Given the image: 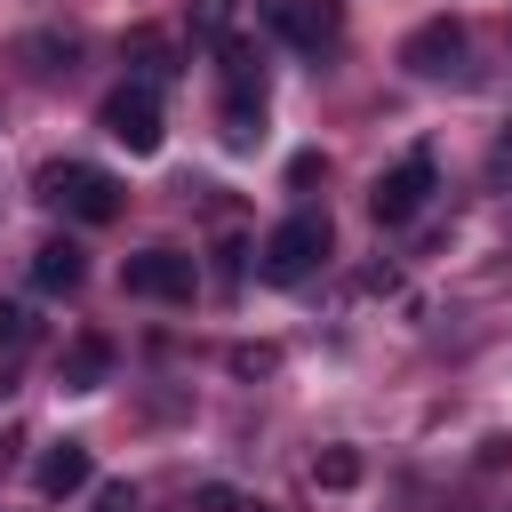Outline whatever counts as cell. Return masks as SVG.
I'll list each match as a JSON object with an SVG mask.
<instances>
[{
  "label": "cell",
  "mask_w": 512,
  "mask_h": 512,
  "mask_svg": "<svg viewBox=\"0 0 512 512\" xmlns=\"http://www.w3.org/2000/svg\"><path fill=\"white\" fill-rule=\"evenodd\" d=\"M320 264H328V216H320V208L280 216V224L264 232V248H256V272H264L272 288H296V280H312Z\"/></svg>",
  "instance_id": "cell-1"
},
{
  "label": "cell",
  "mask_w": 512,
  "mask_h": 512,
  "mask_svg": "<svg viewBox=\"0 0 512 512\" xmlns=\"http://www.w3.org/2000/svg\"><path fill=\"white\" fill-rule=\"evenodd\" d=\"M40 192H48L64 216H80V224H112V216H120V176H104V168H88V160L48 168Z\"/></svg>",
  "instance_id": "cell-2"
},
{
  "label": "cell",
  "mask_w": 512,
  "mask_h": 512,
  "mask_svg": "<svg viewBox=\"0 0 512 512\" xmlns=\"http://www.w3.org/2000/svg\"><path fill=\"white\" fill-rule=\"evenodd\" d=\"M120 288H128V296H144V304H192L200 264H192L184 248H144V256H128V264H120Z\"/></svg>",
  "instance_id": "cell-3"
},
{
  "label": "cell",
  "mask_w": 512,
  "mask_h": 512,
  "mask_svg": "<svg viewBox=\"0 0 512 512\" xmlns=\"http://www.w3.org/2000/svg\"><path fill=\"white\" fill-rule=\"evenodd\" d=\"M440 192V168H432V152H408L400 168H384L376 176V192H368V216L376 224H408V216H424V200Z\"/></svg>",
  "instance_id": "cell-4"
},
{
  "label": "cell",
  "mask_w": 512,
  "mask_h": 512,
  "mask_svg": "<svg viewBox=\"0 0 512 512\" xmlns=\"http://www.w3.org/2000/svg\"><path fill=\"white\" fill-rule=\"evenodd\" d=\"M104 136L112 144H128V152H160V96L144 88V80H120L112 96H104Z\"/></svg>",
  "instance_id": "cell-5"
},
{
  "label": "cell",
  "mask_w": 512,
  "mask_h": 512,
  "mask_svg": "<svg viewBox=\"0 0 512 512\" xmlns=\"http://www.w3.org/2000/svg\"><path fill=\"white\" fill-rule=\"evenodd\" d=\"M400 64H408L416 80H448V72L464 64V24H456V16H432V24H416V32L400 40Z\"/></svg>",
  "instance_id": "cell-6"
},
{
  "label": "cell",
  "mask_w": 512,
  "mask_h": 512,
  "mask_svg": "<svg viewBox=\"0 0 512 512\" xmlns=\"http://www.w3.org/2000/svg\"><path fill=\"white\" fill-rule=\"evenodd\" d=\"M112 376V336H72L56 360V392H104Z\"/></svg>",
  "instance_id": "cell-7"
},
{
  "label": "cell",
  "mask_w": 512,
  "mask_h": 512,
  "mask_svg": "<svg viewBox=\"0 0 512 512\" xmlns=\"http://www.w3.org/2000/svg\"><path fill=\"white\" fill-rule=\"evenodd\" d=\"M280 32H288L304 56H320V48H336V32H344V8H336V0H288Z\"/></svg>",
  "instance_id": "cell-8"
},
{
  "label": "cell",
  "mask_w": 512,
  "mask_h": 512,
  "mask_svg": "<svg viewBox=\"0 0 512 512\" xmlns=\"http://www.w3.org/2000/svg\"><path fill=\"white\" fill-rule=\"evenodd\" d=\"M216 128H224V144H232V152H256V144H264V88H224Z\"/></svg>",
  "instance_id": "cell-9"
},
{
  "label": "cell",
  "mask_w": 512,
  "mask_h": 512,
  "mask_svg": "<svg viewBox=\"0 0 512 512\" xmlns=\"http://www.w3.org/2000/svg\"><path fill=\"white\" fill-rule=\"evenodd\" d=\"M88 472H96L88 440H56V448L40 456V496H80V488H88Z\"/></svg>",
  "instance_id": "cell-10"
},
{
  "label": "cell",
  "mask_w": 512,
  "mask_h": 512,
  "mask_svg": "<svg viewBox=\"0 0 512 512\" xmlns=\"http://www.w3.org/2000/svg\"><path fill=\"white\" fill-rule=\"evenodd\" d=\"M80 272H88V256H80L72 240H40V248H32V280H40L48 296H72Z\"/></svg>",
  "instance_id": "cell-11"
},
{
  "label": "cell",
  "mask_w": 512,
  "mask_h": 512,
  "mask_svg": "<svg viewBox=\"0 0 512 512\" xmlns=\"http://www.w3.org/2000/svg\"><path fill=\"white\" fill-rule=\"evenodd\" d=\"M312 488H336V496L360 488V456H352V448H320V456H312Z\"/></svg>",
  "instance_id": "cell-12"
},
{
  "label": "cell",
  "mask_w": 512,
  "mask_h": 512,
  "mask_svg": "<svg viewBox=\"0 0 512 512\" xmlns=\"http://www.w3.org/2000/svg\"><path fill=\"white\" fill-rule=\"evenodd\" d=\"M128 56H136V80H144V88H160V80L176 72V64H168V40H160V32H136V40H128Z\"/></svg>",
  "instance_id": "cell-13"
},
{
  "label": "cell",
  "mask_w": 512,
  "mask_h": 512,
  "mask_svg": "<svg viewBox=\"0 0 512 512\" xmlns=\"http://www.w3.org/2000/svg\"><path fill=\"white\" fill-rule=\"evenodd\" d=\"M24 56H32V72H56V64H72V40H48V32H32V40H24Z\"/></svg>",
  "instance_id": "cell-14"
},
{
  "label": "cell",
  "mask_w": 512,
  "mask_h": 512,
  "mask_svg": "<svg viewBox=\"0 0 512 512\" xmlns=\"http://www.w3.org/2000/svg\"><path fill=\"white\" fill-rule=\"evenodd\" d=\"M32 344V312L24 304H0V352H24Z\"/></svg>",
  "instance_id": "cell-15"
},
{
  "label": "cell",
  "mask_w": 512,
  "mask_h": 512,
  "mask_svg": "<svg viewBox=\"0 0 512 512\" xmlns=\"http://www.w3.org/2000/svg\"><path fill=\"white\" fill-rule=\"evenodd\" d=\"M224 24H232V0H192V32L200 40H224Z\"/></svg>",
  "instance_id": "cell-16"
},
{
  "label": "cell",
  "mask_w": 512,
  "mask_h": 512,
  "mask_svg": "<svg viewBox=\"0 0 512 512\" xmlns=\"http://www.w3.org/2000/svg\"><path fill=\"white\" fill-rule=\"evenodd\" d=\"M272 368H280L272 344H240V352H232V376H272Z\"/></svg>",
  "instance_id": "cell-17"
},
{
  "label": "cell",
  "mask_w": 512,
  "mask_h": 512,
  "mask_svg": "<svg viewBox=\"0 0 512 512\" xmlns=\"http://www.w3.org/2000/svg\"><path fill=\"white\" fill-rule=\"evenodd\" d=\"M88 512H136V488H128V480H96Z\"/></svg>",
  "instance_id": "cell-18"
},
{
  "label": "cell",
  "mask_w": 512,
  "mask_h": 512,
  "mask_svg": "<svg viewBox=\"0 0 512 512\" xmlns=\"http://www.w3.org/2000/svg\"><path fill=\"white\" fill-rule=\"evenodd\" d=\"M192 504H200V512H248V496H240V488H224V480H208Z\"/></svg>",
  "instance_id": "cell-19"
}]
</instances>
